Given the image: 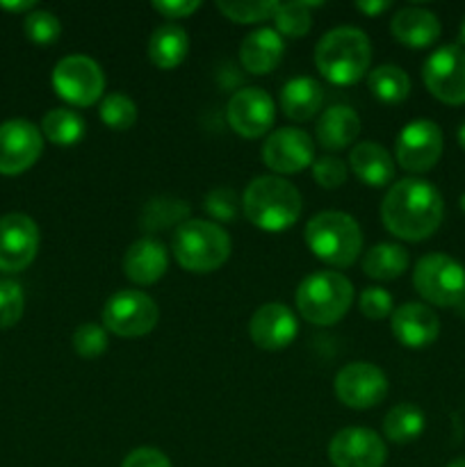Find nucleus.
Masks as SVG:
<instances>
[{
  "mask_svg": "<svg viewBox=\"0 0 465 467\" xmlns=\"http://www.w3.org/2000/svg\"><path fill=\"white\" fill-rule=\"evenodd\" d=\"M395 306H392L390 292L383 287H367L360 295V313L369 319H386L390 317Z\"/></svg>",
  "mask_w": 465,
  "mask_h": 467,
  "instance_id": "nucleus-40",
  "label": "nucleus"
},
{
  "mask_svg": "<svg viewBox=\"0 0 465 467\" xmlns=\"http://www.w3.org/2000/svg\"><path fill=\"white\" fill-rule=\"evenodd\" d=\"M201 7L199 0H155L153 9L158 14H162L169 21H176V18H187L190 14H194Z\"/></svg>",
  "mask_w": 465,
  "mask_h": 467,
  "instance_id": "nucleus-42",
  "label": "nucleus"
},
{
  "mask_svg": "<svg viewBox=\"0 0 465 467\" xmlns=\"http://www.w3.org/2000/svg\"><path fill=\"white\" fill-rule=\"evenodd\" d=\"M98 117L100 121L108 128H112V130H130L137 123V105L130 96L119 94V91L117 94H108L100 100Z\"/></svg>",
  "mask_w": 465,
  "mask_h": 467,
  "instance_id": "nucleus-33",
  "label": "nucleus"
},
{
  "mask_svg": "<svg viewBox=\"0 0 465 467\" xmlns=\"http://www.w3.org/2000/svg\"><path fill=\"white\" fill-rule=\"evenodd\" d=\"M390 32L408 48H427L440 36V21L424 7H404L392 16Z\"/></svg>",
  "mask_w": 465,
  "mask_h": 467,
  "instance_id": "nucleus-22",
  "label": "nucleus"
},
{
  "mask_svg": "<svg viewBox=\"0 0 465 467\" xmlns=\"http://www.w3.org/2000/svg\"><path fill=\"white\" fill-rule=\"evenodd\" d=\"M244 217L260 231L281 233L294 226L304 210L299 190L285 178L258 176L246 185L242 196Z\"/></svg>",
  "mask_w": 465,
  "mask_h": 467,
  "instance_id": "nucleus-2",
  "label": "nucleus"
},
{
  "mask_svg": "<svg viewBox=\"0 0 465 467\" xmlns=\"http://www.w3.org/2000/svg\"><path fill=\"white\" fill-rule=\"evenodd\" d=\"M53 87L73 108H89L103 99L105 73L96 59L80 53L68 55L55 64Z\"/></svg>",
  "mask_w": 465,
  "mask_h": 467,
  "instance_id": "nucleus-8",
  "label": "nucleus"
},
{
  "mask_svg": "<svg viewBox=\"0 0 465 467\" xmlns=\"http://www.w3.org/2000/svg\"><path fill=\"white\" fill-rule=\"evenodd\" d=\"M349 167L356 178L369 187H386L395 181V160L374 141H360L351 149Z\"/></svg>",
  "mask_w": 465,
  "mask_h": 467,
  "instance_id": "nucleus-23",
  "label": "nucleus"
},
{
  "mask_svg": "<svg viewBox=\"0 0 465 467\" xmlns=\"http://www.w3.org/2000/svg\"><path fill=\"white\" fill-rule=\"evenodd\" d=\"M456 137H459V144L463 146V149H465V121L460 123V128H459V135H456Z\"/></svg>",
  "mask_w": 465,
  "mask_h": 467,
  "instance_id": "nucleus-45",
  "label": "nucleus"
},
{
  "mask_svg": "<svg viewBox=\"0 0 465 467\" xmlns=\"http://www.w3.org/2000/svg\"><path fill=\"white\" fill-rule=\"evenodd\" d=\"M442 196L422 178H404L388 190L381 203L383 226L406 242H422L438 231L442 222Z\"/></svg>",
  "mask_w": 465,
  "mask_h": 467,
  "instance_id": "nucleus-1",
  "label": "nucleus"
},
{
  "mask_svg": "<svg viewBox=\"0 0 465 467\" xmlns=\"http://www.w3.org/2000/svg\"><path fill=\"white\" fill-rule=\"evenodd\" d=\"M459 39H460V44H465V18H463V23H460V32H459Z\"/></svg>",
  "mask_w": 465,
  "mask_h": 467,
  "instance_id": "nucleus-47",
  "label": "nucleus"
},
{
  "mask_svg": "<svg viewBox=\"0 0 465 467\" xmlns=\"http://www.w3.org/2000/svg\"><path fill=\"white\" fill-rule=\"evenodd\" d=\"M369 62L372 44L358 27H336L315 46V67L331 85H356L367 73Z\"/></svg>",
  "mask_w": 465,
  "mask_h": 467,
  "instance_id": "nucleus-3",
  "label": "nucleus"
},
{
  "mask_svg": "<svg viewBox=\"0 0 465 467\" xmlns=\"http://www.w3.org/2000/svg\"><path fill=\"white\" fill-rule=\"evenodd\" d=\"M299 324L294 313L283 304H264L251 315L249 336L263 351H281L294 342Z\"/></svg>",
  "mask_w": 465,
  "mask_h": 467,
  "instance_id": "nucleus-18",
  "label": "nucleus"
},
{
  "mask_svg": "<svg viewBox=\"0 0 465 467\" xmlns=\"http://www.w3.org/2000/svg\"><path fill=\"white\" fill-rule=\"evenodd\" d=\"M274 117L276 112H274L272 96L260 87H244L235 91L226 105L228 126L246 140H258L267 135Z\"/></svg>",
  "mask_w": 465,
  "mask_h": 467,
  "instance_id": "nucleus-15",
  "label": "nucleus"
},
{
  "mask_svg": "<svg viewBox=\"0 0 465 467\" xmlns=\"http://www.w3.org/2000/svg\"><path fill=\"white\" fill-rule=\"evenodd\" d=\"M39 249V228L23 213L0 217V272H23Z\"/></svg>",
  "mask_w": 465,
  "mask_h": 467,
  "instance_id": "nucleus-13",
  "label": "nucleus"
},
{
  "mask_svg": "<svg viewBox=\"0 0 465 467\" xmlns=\"http://www.w3.org/2000/svg\"><path fill=\"white\" fill-rule=\"evenodd\" d=\"M26 308L23 287L12 278H0V328H9L21 319Z\"/></svg>",
  "mask_w": 465,
  "mask_h": 467,
  "instance_id": "nucleus-37",
  "label": "nucleus"
},
{
  "mask_svg": "<svg viewBox=\"0 0 465 467\" xmlns=\"http://www.w3.org/2000/svg\"><path fill=\"white\" fill-rule=\"evenodd\" d=\"M392 336L406 349H424L433 345L440 333V319L429 306L404 304L390 315Z\"/></svg>",
  "mask_w": 465,
  "mask_h": 467,
  "instance_id": "nucleus-19",
  "label": "nucleus"
},
{
  "mask_svg": "<svg viewBox=\"0 0 465 467\" xmlns=\"http://www.w3.org/2000/svg\"><path fill=\"white\" fill-rule=\"evenodd\" d=\"M276 0H258V3H242V0H219L217 9L232 23H260L276 16Z\"/></svg>",
  "mask_w": 465,
  "mask_h": 467,
  "instance_id": "nucleus-34",
  "label": "nucleus"
},
{
  "mask_svg": "<svg viewBox=\"0 0 465 467\" xmlns=\"http://www.w3.org/2000/svg\"><path fill=\"white\" fill-rule=\"evenodd\" d=\"M410 258L408 251L399 244H390V242H383V244L372 246V249L365 254L363 258V272L367 274L374 281H395L401 274H406L408 269Z\"/></svg>",
  "mask_w": 465,
  "mask_h": 467,
  "instance_id": "nucleus-27",
  "label": "nucleus"
},
{
  "mask_svg": "<svg viewBox=\"0 0 465 467\" xmlns=\"http://www.w3.org/2000/svg\"><path fill=\"white\" fill-rule=\"evenodd\" d=\"M324 103V89L315 78H292L281 89V109L287 119L301 123L310 121Z\"/></svg>",
  "mask_w": 465,
  "mask_h": 467,
  "instance_id": "nucleus-25",
  "label": "nucleus"
},
{
  "mask_svg": "<svg viewBox=\"0 0 465 467\" xmlns=\"http://www.w3.org/2000/svg\"><path fill=\"white\" fill-rule=\"evenodd\" d=\"M304 235L315 258L331 267H351L363 249V231L356 219L337 210L315 214Z\"/></svg>",
  "mask_w": 465,
  "mask_h": 467,
  "instance_id": "nucleus-4",
  "label": "nucleus"
},
{
  "mask_svg": "<svg viewBox=\"0 0 465 467\" xmlns=\"http://www.w3.org/2000/svg\"><path fill=\"white\" fill-rule=\"evenodd\" d=\"M41 132L55 146H73L85 137V121L68 108H55L41 121Z\"/></svg>",
  "mask_w": 465,
  "mask_h": 467,
  "instance_id": "nucleus-31",
  "label": "nucleus"
},
{
  "mask_svg": "<svg viewBox=\"0 0 465 467\" xmlns=\"http://www.w3.org/2000/svg\"><path fill=\"white\" fill-rule=\"evenodd\" d=\"M367 87L377 100L386 105H397L408 99L410 78L404 68L395 67V64H383L369 73Z\"/></svg>",
  "mask_w": 465,
  "mask_h": 467,
  "instance_id": "nucleus-28",
  "label": "nucleus"
},
{
  "mask_svg": "<svg viewBox=\"0 0 465 467\" xmlns=\"http://www.w3.org/2000/svg\"><path fill=\"white\" fill-rule=\"evenodd\" d=\"M388 395V379L381 368L365 360L345 365L336 374V397L354 410H367L381 404Z\"/></svg>",
  "mask_w": 465,
  "mask_h": 467,
  "instance_id": "nucleus-12",
  "label": "nucleus"
},
{
  "mask_svg": "<svg viewBox=\"0 0 465 467\" xmlns=\"http://www.w3.org/2000/svg\"><path fill=\"white\" fill-rule=\"evenodd\" d=\"M328 459L336 467H383L388 450L372 429L346 427L331 438Z\"/></svg>",
  "mask_w": 465,
  "mask_h": 467,
  "instance_id": "nucleus-16",
  "label": "nucleus"
},
{
  "mask_svg": "<svg viewBox=\"0 0 465 467\" xmlns=\"http://www.w3.org/2000/svg\"><path fill=\"white\" fill-rule=\"evenodd\" d=\"M392 5L388 0H374V3H356V9L367 16H377V14H383L386 9H390Z\"/></svg>",
  "mask_w": 465,
  "mask_h": 467,
  "instance_id": "nucleus-43",
  "label": "nucleus"
},
{
  "mask_svg": "<svg viewBox=\"0 0 465 467\" xmlns=\"http://www.w3.org/2000/svg\"><path fill=\"white\" fill-rule=\"evenodd\" d=\"M285 41L274 27H260L251 32L240 46V62L253 76H264L281 64Z\"/></svg>",
  "mask_w": 465,
  "mask_h": 467,
  "instance_id": "nucleus-21",
  "label": "nucleus"
},
{
  "mask_svg": "<svg viewBox=\"0 0 465 467\" xmlns=\"http://www.w3.org/2000/svg\"><path fill=\"white\" fill-rule=\"evenodd\" d=\"M35 0H18V3H7V0H0V7L9 9V12H27L30 14L35 9Z\"/></svg>",
  "mask_w": 465,
  "mask_h": 467,
  "instance_id": "nucleus-44",
  "label": "nucleus"
},
{
  "mask_svg": "<svg viewBox=\"0 0 465 467\" xmlns=\"http://www.w3.org/2000/svg\"><path fill=\"white\" fill-rule=\"evenodd\" d=\"M447 467H465V456H463V459H456V461H451V463L447 465Z\"/></svg>",
  "mask_w": 465,
  "mask_h": 467,
  "instance_id": "nucleus-46",
  "label": "nucleus"
},
{
  "mask_svg": "<svg viewBox=\"0 0 465 467\" xmlns=\"http://www.w3.org/2000/svg\"><path fill=\"white\" fill-rule=\"evenodd\" d=\"M173 258L191 274H210L231 255V237L219 223L190 219L176 228L171 242Z\"/></svg>",
  "mask_w": 465,
  "mask_h": 467,
  "instance_id": "nucleus-5",
  "label": "nucleus"
},
{
  "mask_svg": "<svg viewBox=\"0 0 465 467\" xmlns=\"http://www.w3.org/2000/svg\"><path fill=\"white\" fill-rule=\"evenodd\" d=\"M108 331L100 324H80L73 333V349L82 358H98L108 351Z\"/></svg>",
  "mask_w": 465,
  "mask_h": 467,
  "instance_id": "nucleus-36",
  "label": "nucleus"
},
{
  "mask_svg": "<svg viewBox=\"0 0 465 467\" xmlns=\"http://www.w3.org/2000/svg\"><path fill=\"white\" fill-rule=\"evenodd\" d=\"M313 178L324 190H337L346 181V164L336 155H324L313 162Z\"/></svg>",
  "mask_w": 465,
  "mask_h": 467,
  "instance_id": "nucleus-39",
  "label": "nucleus"
},
{
  "mask_svg": "<svg viewBox=\"0 0 465 467\" xmlns=\"http://www.w3.org/2000/svg\"><path fill=\"white\" fill-rule=\"evenodd\" d=\"M413 285L431 306L456 308L465 301V269L447 254L422 255L415 265Z\"/></svg>",
  "mask_w": 465,
  "mask_h": 467,
  "instance_id": "nucleus-7",
  "label": "nucleus"
},
{
  "mask_svg": "<svg viewBox=\"0 0 465 467\" xmlns=\"http://www.w3.org/2000/svg\"><path fill=\"white\" fill-rule=\"evenodd\" d=\"M422 80L438 100L447 105L465 103V50L460 46H440L427 57Z\"/></svg>",
  "mask_w": 465,
  "mask_h": 467,
  "instance_id": "nucleus-10",
  "label": "nucleus"
},
{
  "mask_svg": "<svg viewBox=\"0 0 465 467\" xmlns=\"http://www.w3.org/2000/svg\"><path fill=\"white\" fill-rule=\"evenodd\" d=\"M397 162L410 173H424L438 164L442 155V132L438 123L418 119L401 128L395 141Z\"/></svg>",
  "mask_w": 465,
  "mask_h": 467,
  "instance_id": "nucleus-11",
  "label": "nucleus"
},
{
  "mask_svg": "<svg viewBox=\"0 0 465 467\" xmlns=\"http://www.w3.org/2000/svg\"><path fill=\"white\" fill-rule=\"evenodd\" d=\"M424 413L413 404H397L395 409L388 410L383 420V433L388 441L397 445H408L418 441L424 431Z\"/></svg>",
  "mask_w": 465,
  "mask_h": 467,
  "instance_id": "nucleus-29",
  "label": "nucleus"
},
{
  "mask_svg": "<svg viewBox=\"0 0 465 467\" xmlns=\"http://www.w3.org/2000/svg\"><path fill=\"white\" fill-rule=\"evenodd\" d=\"M121 467H173L171 461L167 459V454H162L160 450L153 447H140V450H132L130 454L123 459Z\"/></svg>",
  "mask_w": 465,
  "mask_h": 467,
  "instance_id": "nucleus-41",
  "label": "nucleus"
},
{
  "mask_svg": "<svg viewBox=\"0 0 465 467\" xmlns=\"http://www.w3.org/2000/svg\"><path fill=\"white\" fill-rule=\"evenodd\" d=\"M185 222H190V205L181 199H169V196L150 199L141 213V228L149 233L182 226Z\"/></svg>",
  "mask_w": 465,
  "mask_h": 467,
  "instance_id": "nucleus-30",
  "label": "nucleus"
},
{
  "mask_svg": "<svg viewBox=\"0 0 465 467\" xmlns=\"http://www.w3.org/2000/svg\"><path fill=\"white\" fill-rule=\"evenodd\" d=\"M23 30H26L27 39L35 41L39 46L55 44L62 35V23L55 16L53 12H46V9H32L30 14H26V21H23Z\"/></svg>",
  "mask_w": 465,
  "mask_h": 467,
  "instance_id": "nucleus-35",
  "label": "nucleus"
},
{
  "mask_svg": "<svg viewBox=\"0 0 465 467\" xmlns=\"http://www.w3.org/2000/svg\"><path fill=\"white\" fill-rule=\"evenodd\" d=\"M44 137L32 121L9 119L0 123V173H21L39 160Z\"/></svg>",
  "mask_w": 465,
  "mask_h": 467,
  "instance_id": "nucleus-14",
  "label": "nucleus"
},
{
  "mask_svg": "<svg viewBox=\"0 0 465 467\" xmlns=\"http://www.w3.org/2000/svg\"><path fill=\"white\" fill-rule=\"evenodd\" d=\"M263 162L276 173H299L315 162L313 137L301 128H278L263 144Z\"/></svg>",
  "mask_w": 465,
  "mask_h": 467,
  "instance_id": "nucleus-17",
  "label": "nucleus"
},
{
  "mask_svg": "<svg viewBox=\"0 0 465 467\" xmlns=\"http://www.w3.org/2000/svg\"><path fill=\"white\" fill-rule=\"evenodd\" d=\"M237 194L231 187H217V190L208 192L203 201V208L208 213V217H212L214 222H235L237 217Z\"/></svg>",
  "mask_w": 465,
  "mask_h": 467,
  "instance_id": "nucleus-38",
  "label": "nucleus"
},
{
  "mask_svg": "<svg viewBox=\"0 0 465 467\" xmlns=\"http://www.w3.org/2000/svg\"><path fill=\"white\" fill-rule=\"evenodd\" d=\"M460 210H463V213H465V194L460 196Z\"/></svg>",
  "mask_w": 465,
  "mask_h": 467,
  "instance_id": "nucleus-48",
  "label": "nucleus"
},
{
  "mask_svg": "<svg viewBox=\"0 0 465 467\" xmlns=\"http://www.w3.org/2000/svg\"><path fill=\"white\" fill-rule=\"evenodd\" d=\"M317 144L326 150H342L354 144L360 135V117L349 105H333L319 117Z\"/></svg>",
  "mask_w": 465,
  "mask_h": 467,
  "instance_id": "nucleus-24",
  "label": "nucleus"
},
{
  "mask_svg": "<svg viewBox=\"0 0 465 467\" xmlns=\"http://www.w3.org/2000/svg\"><path fill=\"white\" fill-rule=\"evenodd\" d=\"M354 285L337 272H313L296 287V308L315 327H333L349 313Z\"/></svg>",
  "mask_w": 465,
  "mask_h": 467,
  "instance_id": "nucleus-6",
  "label": "nucleus"
},
{
  "mask_svg": "<svg viewBox=\"0 0 465 467\" xmlns=\"http://www.w3.org/2000/svg\"><path fill=\"white\" fill-rule=\"evenodd\" d=\"M190 53V36L176 23L155 27V32L149 39V57L158 68L171 71L178 64L185 62Z\"/></svg>",
  "mask_w": 465,
  "mask_h": 467,
  "instance_id": "nucleus-26",
  "label": "nucleus"
},
{
  "mask_svg": "<svg viewBox=\"0 0 465 467\" xmlns=\"http://www.w3.org/2000/svg\"><path fill=\"white\" fill-rule=\"evenodd\" d=\"M158 319V304L140 290H119L103 306V328L119 337L149 336Z\"/></svg>",
  "mask_w": 465,
  "mask_h": 467,
  "instance_id": "nucleus-9",
  "label": "nucleus"
},
{
  "mask_svg": "<svg viewBox=\"0 0 465 467\" xmlns=\"http://www.w3.org/2000/svg\"><path fill=\"white\" fill-rule=\"evenodd\" d=\"M169 254L162 242L141 237L128 246L123 255V274L137 285H153L167 274Z\"/></svg>",
  "mask_w": 465,
  "mask_h": 467,
  "instance_id": "nucleus-20",
  "label": "nucleus"
},
{
  "mask_svg": "<svg viewBox=\"0 0 465 467\" xmlns=\"http://www.w3.org/2000/svg\"><path fill=\"white\" fill-rule=\"evenodd\" d=\"M317 7L315 3H281L276 9V32L281 36H290V39H299L310 32L313 18H310V9Z\"/></svg>",
  "mask_w": 465,
  "mask_h": 467,
  "instance_id": "nucleus-32",
  "label": "nucleus"
}]
</instances>
